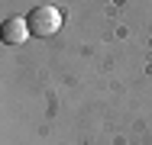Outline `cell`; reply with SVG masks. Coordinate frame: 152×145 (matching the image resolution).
<instances>
[{
  "label": "cell",
  "instance_id": "obj_1",
  "mask_svg": "<svg viewBox=\"0 0 152 145\" xmlns=\"http://www.w3.org/2000/svg\"><path fill=\"white\" fill-rule=\"evenodd\" d=\"M26 26H29V36L36 39H45V36H55L61 29V13L55 7H32L29 13H26Z\"/></svg>",
  "mask_w": 152,
  "mask_h": 145
},
{
  "label": "cell",
  "instance_id": "obj_2",
  "mask_svg": "<svg viewBox=\"0 0 152 145\" xmlns=\"http://www.w3.org/2000/svg\"><path fill=\"white\" fill-rule=\"evenodd\" d=\"M26 36H29L26 16H7V20L0 23V39H3V45H20V42H26Z\"/></svg>",
  "mask_w": 152,
  "mask_h": 145
}]
</instances>
